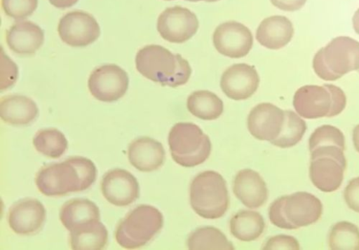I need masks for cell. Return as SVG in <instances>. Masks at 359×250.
I'll use <instances>...</instances> for the list:
<instances>
[{
  "label": "cell",
  "instance_id": "obj_1",
  "mask_svg": "<svg viewBox=\"0 0 359 250\" xmlns=\"http://www.w3.org/2000/svg\"><path fill=\"white\" fill-rule=\"evenodd\" d=\"M97 176V170L93 161L74 156L62 163L42 168L36 182L43 195L59 197L88 190L95 182Z\"/></svg>",
  "mask_w": 359,
  "mask_h": 250
},
{
  "label": "cell",
  "instance_id": "obj_2",
  "mask_svg": "<svg viewBox=\"0 0 359 250\" xmlns=\"http://www.w3.org/2000/svg\"><path fill=\"white\" fill-rule=\"evenodd\" d=\"M135 62L137 70L144 77L171 88L187 84L192 71L189 62L181 55L172 54L157 45L140 50Z\"/></svg>",
  "mask_w": 359,
  "mask_h": 250
},
{
  "label": "cell",
  "instance_id": "obj_3",
  "mask_svg": "<svg viewBox=\"0 0 359 250\" xmlns=\"http://www.w3.org/2000/svg\"><path fill=\"white\" fill-rule=\"evenodd\" d=\"M323 204L312 194L299 192L276 200L269 209L271 222L285 230H297L317 223Z\"/></svg>",
  "mask_w": 359,
  "mask_h": 250
},
{
  "label": "cell",
  "instance_id": "obj_4",
  "mask_svg": "<svg viewBox=\"0 0 359 250\" xmlns=\"http://www.w3.org/2000/svg\"><path fill=\"white\" fill-rule=\"evenodd\" d=\"M190 202L194 211L203 218L216 220L222 217L229 206L225 179L214 171L199 174L191 184Z\"/></svg>",
  "mask_w": 359,
  "mask_h": 250
},
{
  "label": "cell",
  "instance_id": "obj_5",
  "mask_svg": "<svg viewBox=\"0 0 359 250\" xmlns=\"http://www.w3.org/2000/svg\"><path fill=\"white\" fill-rule=\"evenodd\" d=\"M313 67L322 80L334 81L359 69V43L349 37H338L316 54Z\"/></svg>",
  "mask_w": 359,
  "mask_h": 250
},
{
  "label": "cell",
  "instance_id": "obj_6",
  "mask_svg": "<svg viewBox=\"0 0 359 250\" xmlns=\"http://www.w3.org/2000/svg\"><path fill=\"white\" fill-rule=\"evenodd\" d=\"M293 106L304 118L334 117L345 109L346 97L342 89L334 85H305L296 91Z\"/></svg>",
  "mask_w": 359,
  "mask_h": 250
},
{
  "label": "cell",
  "instance_id": "obj_7",
  "mask_svg": "<svg viewBox=\"0 0 359 250\" xmlns=\"http://www.w3.org/2000/svg\"><path fill=\"white\" fill-rule=\"evenodd\" d=\"M163 214L151 205H140L119 223L115 232L117 243L127 249L144 246L161 231Z\"/></svg>",
  "mask_w": 359,
  "mask_h": 250
},
{
  "label": "cell",
  "instance_id": "obj_8",
  "mask_svg": "<svg viewBox=\"0 0 359 250\" xmlns=\"http://www.w3.org/2000/svg\"><path fill=\"white\" fill-rule=\"evenodd\" d=\"M168 144L173 160L184 167H194L210 156V139L192 123H177L171 129Z\"/></svg>",
  "mask_w": 359,
  "mask_h": 250
},
{
  "label": "cell",
  "instance_id": "obj_9",
  "mask_svg": "<svg viewBox=\"0 0 359 250\" xmlns=\"http://www.w3.org/2000/svg\"><path fill=\"white\" fill-rule=\"evenodd\" d=\"M88 86L96 99L111 103L126 95L129 86V77L123 69L116 65H104L92 73Z\"/></svg>",
  "mask_w": 359,
  "mask_h": 250
},
{
  "label": "cell",
  "instance_id": "obj_10",
  "mask_svg": "<svg viewBox=\"0 0 359 250\" xmlns=\"http://www.w3.org/2000/svg\"><path fill=\"white\" fill-rule=\"evenodd\" d=\"M58 34L63 42L72 47H85L100 36V27L95 18L83 11L67 13L59 22Z\"/></svg>",
  "mask_w": 359,
  "mask_h": 250
},
{
  "label": "cell",
  "instance_id": "obj_11",
  "mask_svg": "<svg viewBox=\"0 0 359 250\" xmlns=\"http://www.w3.org/2000/svg\"><path fill=\"white\" fill-rule=\"evenodd\" d=\"M199 27L196 15L182 7L167 8L158 20V30L165 41L172 43H184L197 33Z\"/></svg>",
  "mask_w": 359,
  "mask_h": 250
},
{
  "label": "cell",
  "instance_id": "obj_12",
  "mask_svg": "<svg viewBox=\"0 0 359 250\" xmlns=\"http://www.w3.org/2000/svg\"><path fill=\"white\" fill-rule=\"evenodd\" d=\"M213 41L219 53L231 58L246 56L253 46V36L250 29L235 21L218 26Z\"/></svg>",
  "mask_w": 359,
  "mask_h": 250
},
{
  "label": "cell",
  "instance_id": "obj_13",
  "mask_svg": "<svg viewBox=\"0 0 359 250\" xmlns=\"http://www.w3.org/2000/svg\"><path fill=\"white\" fill-rule=\"evenodd\" d=\"M102 192L109 203L117 207H127L138 199L140 186L137 179L130 172L122 169H114L103 176Z\"/></svg>",
  "mask_w": 359,
  "mask_h": 250
},
{
  "label": "cell",
  "instance_id": "obj_14",
  "mask_svg": "<svg viewBox=\"0 0 359 250\" xmlns=\"http://www.w3.org/2000/svg\"><path fill=\"white\" fill-rule=\"evenodd\" d=\"M347 166L346 158L332 155L311 158L310 178L313 185L323 193H333L340 188Z\"/></svg>",
  "mask_w": 359,
  "mask_h": 250
},
{
  "label": "cell",
  "instance_id": "obj_15",
  "mask_svg": "<svg viewBox=\"0 0 359 250\" xmlns=\"http://www.w3.org/2000/svg\"><path fill=\"white\" fill-rule=\"evenodd\" d=\"M285 113L272 104H260L250 112L248 126L250 134L261 141H273L280 134Z\"/></svg>",
  "mask_w": 359,
  "mask_h": 250
},
{
  "label": "cell",
  "instance_id": "obj_16",
  "mask_svg": "<svg viewBox=\"0 0 359 250\" xmlns=\"http://www.w3.org/2000/svg\"><path fill=\"white\" fill-rule=\"evenodd\" d=\"M46 211L43 204L34 199H25L14 204L8 214V223L14 232L32 235L43 226Z\"/></svg>",
  "mask_w": 359,
  "mask_h": 250
},
{
  "label": "cell",
  "instance_id": "obj_17",
  "mask_svg": "<svg viewBox=\"0 0 359 250\" xmlns=\"http://www.w3.org/2000/svg\"><path fill=\"white\" fill-rule=\"evenodd\" d=\"M259 81V75L253 67L244 64H235L222 75L221 88L229 99L242 101L255 95Z\"/></svg>",
  "mask_w": 359,
  "mask_h": 250
},
{
  "label": "cell",
  "instance_id": "obj_18",
  "mask_svg": "<svg viewBox=\"0 0 359 250\" xmlns=\"http://www.w3.org/2000/svg\"><path fill=\"white\" fill-rule=\"evenodd\" d=\"M233 190L236 198L250 209L262 207L268 199L266 183L257 172L250 169L238 172Z\"/></svg>",
  "mask_w": 359,
  "mask_h": 250
},
{
  "label": "cell",
  "instance_id": "obj_19",
  "mask_svg": "<svg viewBox=\"0 0 359 250\" xmlns=\"http://www.w3.org/2000/svg\"><path fill=\"white\" fill-rule=\"evenodd\" d=\"M128 158L130 164L139 171L152 172L164 164L165 151L161 142L151 138L141 137L130 144Z\"/></svg>",
  "mask_w": 359,
  "mask_h": 250
},
{
  "label": "cell",
  "instance_id": "obj_20",
  "mask_svg": "<svg viewBox=\"0 0 359 250\" xmlns=\"http://www.w3.org/2000/svg\"><path fill=\"white\" fill-rule=\"evenodd\" d=\"M6 41L9 48L17 54L34 55L44 43V33L39 25L32 22H19L8 31Z\"/></svg>",
  "mask_w": 359,
  "mask_h": 250
},
{
  "label": "cell",
  "instance_id": "obj_21",
  "mask_svg": "<svg viewBox=\"0 0 359 250\" xmlns=\"http://www.w3.org/2000/svg\"><path fill=\"white\" fill-rule=\"evenodd\" d=\"M294 35L291 21L284 16L276 15L264 19L257 28V41L264 47L279 50L286 46Z\"/></svg>",
  "mask_w": 359,
  "mask_h": 250
},
{
  "label": "cell",
  "instance_id": "obj_22",
  "mask_svg": "<svg viewBox=\"0 0 359 250\" xmlns=\"http://www.w3.org/2000/svg\"><path fill=\"white\" fill-rule=\"evenodd\" d=\"M39 116V108L31 99L21 95L8 96L0 102V116L14 126H27Z\"/></svg>",
  "mask_w": 359,
  "mask_h": 250
},
{
  "label": "cell",
  "instance_id": "obj_23",
  "mask_svg": "<svg viewBox=\"0 0 359 250\" xmlns=\"http://www.w3.org/2000/svg\"><path fill=\"white\" fill-rule=\"evenodd\" d=\"M60 220L71 232L94 221H100V211L95 203L87 199H74L65 203L60 211Z\"/></svg>",
  "mask_w": 359,
  "mask_h": 250
},
{
  "label": "cell",
  "instance_id": "obj_24",
  "mask_svg": "<svg viewBox=\"0 0 359 250\" xmlns=\"http://www.w3.org/2000/svg\"><path fill=\"white\" fill-rule=\"evenodd\" d=\"M108 242V231L100 221L80 225L70 232V244L74 250H101Z\"/></svg>",
  "mask_w": 359,
  "mask_h": 250
},
{
  "label": "cell",
  "instance_id": "obj_25",
  "mask_svg": "<svg viewBox=\"0 0 359 250\" xmlns=\"http://www.w3.org/2000/svg\"><path fill=\"white\" fill-rule=\"evenodd\" d=\"M230 232L238 240L252 242L264 232L263 216L255 211L243 210L236 213L230 221Z\"/></svg>",
  "mask_w": 359,
  "mask_h": 250
},
{
  "label": "cell",
  "instance_id": "obj_26",
  "mask_svg": "<svg viewBox=\"0 0 359 250\" xmlns=\"http://www.w3.org/2000/svg\"><path fill=\"white\" fill-rule=\"evenodd\" d=\"M187 107L194 116L205 120H216L224 111L223 102L208 90L193 92L188 99Z\"/></svg>",
  "mask_w": 359,
  "mask_h": 250
},
{
  "label": "cell",
  "instance_id": "obj_27",
  "mask_svg": "<svg viewBox=\"0 0 359 250\" xmlns=\"http://www.w3.org/2000/svg\"><path fill=\"white\" fill-rule=\"evenodd\" d=\"M188 247L191 250H233V244L219 229L203 227L196 229L189 237Z\"/></svg>",
  "mask_w": 359,
  "mask_h": 250
},
{
  "label": "cell",
  "instance_id": "obj_28",
  "mask_svg": "<svg viewBox=\"0 0 359 250\" xmlns=\"http://www.w3.org/2000/svg\"><path fill=\"white\" fill-rule=\"evenodd\" d=\"M36 149L52 159L61 158L68 148V141L65 134L53 128L42 130L34 138Z\"/></svg>",
  "mask_w": 359,
  "mask_h": 250
},
{
  "label": "cell",
  "instance_id": "obj_29",
  "mask_svg": "<svg viewBox=\"0 0 359 250\" xmlns=\"http://www.w3.org/2000/svg\"><path fill=\"white\" fill-rule=\"evenodd\" d=\"M285 119L279 137L271 143L282 148H290L300 142L307 130L304 120L292 111H285Z\"/></svg>",
  "mask_w": 359,
  "mask_h": 250
},
{
  "label": "cell",
  "instance_id": "obj_30",
  "mask_svg": "<svg viewBox=\"0 0 359 250\" xmlns=\"http://www.w3.org/2000/svg\"><path fill=\"white\" fill-rule=\"evenodd\" d=\"M328 243L333 250H359V229L348 222L339 223L332 228Z\"/></svg>",
  "mask_w": 359,
  "mask_h": 250
},
{
  "label": "cell",
  "instance_id": "obj_31",
  "mask_svg": "<svg viewBox=\"0 0 359 250\" xmlns=\"http://www.w3.org/2000/svg\"><path fill=\"white\" fill-rule=\"evenodd\" d=\"M39 0H2V6L6 14L16 20H23L36 11Z\"/></svg>",
  "mask_w": 359,
  "mask_h": 250
},
{
  "label": "cell",
  "instance_id": "obj_32",
  "mask_svg": "<svg viewBox=\"0 0 359 250\" xmlns=\"http://www.w3.org/2000/svg\"><path fill=\"white\" fill-rule=\"evenodd\" d=\"M18 69L15 64L2 50L1 54V90L11 87L17 81Z\"/></svg>",
  "mask_w": 359,
  "mask_h": 250
},
{
  "label": "cell",
  "instance_id": "obj_33",
  "mask_svg": "<svg viewBox=\"0 0 359 250\" xmlns=\"http://www.w3.org/2000/svg\"><path fill=\"white\" fill-rule=\"evenodd\" d=\"M300 244L297 240L291 236L287 235H277L269 239L262 249L273 250V249H300Z\"/></svg>",
  "mask_w": 359,
  "mask_h": 250
},
{
  "label": "cell",
  "instance_id": "obj_34",
  "mask_svg": "<svg viewBox=\"0 0 359 250\" xmlns=\"http://www.w3.org/2000/svg\"><path fill=\"white\" fill-rule=\"evenodd\" d=\"M344 200L351 209L359 213V177L352 179L346 187Z\"/></svg>",
  "mask_w": 359,
  "mask_h": 250
},
{
  "label": "cell",
  "instance_id": "obj_35",
  "mask_svg": "<svg viewBox=\"0 0 359 250\" xmlns=\"http://www.w3.org/2000/svg\"><path fill=\"white\" fill-rule=\"evenodd\" d=\"M271 1L274 6L281 11L294 12L301 10L307 0H271Z\"/></svg>",
  "mask_w": 359,
  "mask_h": 250
},
{
  "label": "cell",
  "instance_id": "obj_36",
  "mask_svg": "<svg viewBox=\"0 0 359 250\" xmlns=\"http://www.w3.org/2000/svg\"><path fill=\"white\" fill-rule=\"evenodd\" d=\"M79 0H49L50 4L59 9L69 8L76 5Z\"/></svg>",
  "mask_w": 359,
  "mask_h": 250
},
{
  "label": "cell",
  "instance_id": "obj_37",
  "mask_svg": "<svg viewBox=\"0 0 359 250\" xmlns=\"http://www.w3.org/2000/svg\"><path fill=\"white\" fill-rule=\"evenodd\" d=\"M353 141L356 151L359 153V124L356 126L353 132Z\"/></svg>",
  "mask_w": 359,
  "mask_h": 250
},
{
  "label": "cell",
  "instance_id": "obj_38",
  "mask_svg": "<svg viewBox=\"0 0 359 250\" xmlns=\"http://www.w3.org/2000/svg\"><path fill=\"white\" fill-rule=\"evenodd\" d=\"M353 25L355 32L359 35V9L357 10L353 17Z\"/></svg>",
  "mask_w": 359,
  "mask_h": 250
},
{
  "label": "cell",
  "instance_id": "obj_39",
  "mask_svg": "<svg viewBox=\"0 0 359 250\" xmlns=\"http://www.w3.org/2000/svg\"><path fill=\"white\" fill-rule=\"evenodd\" d=\"M187 1L189 2H200V1H205L208 3H215L219 1V0H187Z\"/></svg>",
  "mask_w": 359,
  "mask_h": 250
},
{
  "label": "cell",
  "instance_id": "obj_40",
  "mask_svg": "<svg viewBox=\"0 0 359 250\" xmlns=\"http://www.w3.org/2000/svg\"><path fill=\"white\" fill-rule=\"evenodd\" d=\"M166 1H171V0H166Z\"/></svg>",
  "mask_w": 359,
  "mask_h": 250
}]
</instances>
